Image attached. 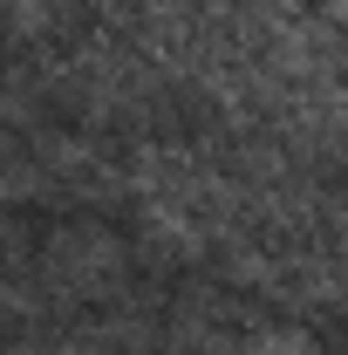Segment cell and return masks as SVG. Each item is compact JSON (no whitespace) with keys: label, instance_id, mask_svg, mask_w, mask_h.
I'll return each instance as SVG.
<instances>
[{"label":"cell","instance_id":"cell-1","mask_svg":"<svg viewBox=\"0 0 348 355\" xmlns=\"http://www.w3.org/2000/svg\"><path fill=\"white\" fill-rule=\"evenodd\" d=\"M123 287H130V253L116 232H96V225L48 232L42 273H35L42 308H96V301H116Z\"/></svg>","mask_w":348,"mask_h":355},{"label":"cell","instance_id":"cell-2","mask_svg":"<svg viewBox=\"0 0 348 355\" xmlns=\"http://www.w3.org/2000/svg\"><path fill=\"white\" fill-rule=\"evenodd\" d=\"M55 89L82 116H137V110L157 103V62L143 48H123V42H82L62 62Z\"/></svg>","mask_w":348,"mask_h":355},{"label":"cell","instance_id":"cell-3","mask_svg":"<svg viewBox=\"0 0 348 355\" xmlns=\"http://www.w3.org/2000/svg\"><path fill=\"white\" fill-rule=\"evenodd\" d=\"M21 116V103H14V89H0V123H14Z\"/></svg>","mask_w":348,"mask_h":355}]
</instances>
